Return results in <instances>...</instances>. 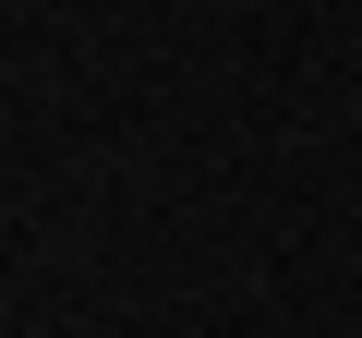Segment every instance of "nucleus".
Returning a JSON list of instances; mask_svg holds the SVG:
<instances>
[]
</instances>
